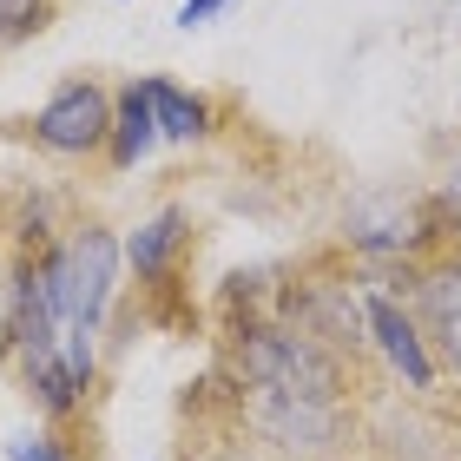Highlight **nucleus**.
Here are the masks:
<instances>
[{
  "mask_svg": "<svg viewBox=\"0 0 461 461\" xmlns=\"http://www.w3.org/2000/svg\"><path fill=\"white\" fill-rule=\"evenodd\" d=\"M238 369L250 389H270V395H303V402H337L343 395V363L297 330H244Z\"/></svg>",
  "mask_w": 461,
  "mask_h": 461,
  "instance_id": "obj_1",
  "label": "nucleus"
},
{
  "mask_svg": "<svg viewBox=\"0 0 461 461\" xmlns=\"http://www.w3.org/2000/svg\"><path fill=\"white\" fill-rule=\"evenodd\" d=\"M14 461H67V455L47 448V442H14Z\"/></svg>",
  "mask_w": 461,
  "mask_h": 461,
  "instance_id": "obj_13",
  "label": "nucleus"
},
{
  "mask_svg": "<svg viewBox=\"0 0 461 461\" xmlns=\"http://www.w3.org/2000/svg\"><path fill=\"white\" fill-rule=\"evenodd\" d=\"M448 204H455V218H461V178H455V192H448Z\"/></svg>",
  "mask_w": 461,
  "mask_h": 461,
  "instance_id": "obj_14",
  "label": "nucleus"
},
{
  "mask_svg": "<svg viewBox=\"0 0 461 461\" xmlns=\"http://www.w3.org/2000/svg\"><path fill=\"white\" fill-rule=\"evenodd\" d=\"M40 27H47V0H0V47L33 40Z\"/></svg>",
  "mask_w": 461,
  "mask_h": 461,
  "instance_id": "obj_11",
  "label": "nucleus"
},
{
  "mask_svg": "<svg viewBox=\"0 0 461 461\" xmlns=\"http://www.w3.org/2000/svg\"><path fill=\"white\" fill-rule=\"evenodd\" d=\"M113 277H119V244L113 230H79L67 250H53L47 264H40V284H47V297L59 310V323L73 330V337H93L99 317H106L113 303Z\"/></svg>",
  "mask_w": 461,
  "mask_h": 461,
  "instance_id": "obj_2",
  "label": "nucleus"
},
{
  "mask_svg": "<svg viewBox=\"0 0 461 461\" xmlns=\"http://www.w3.org/2000/svg\"><path fill=\"white\" fill-rule=\"evenodd\" d=\"M145 99H152L158 139H198V132H204V106H198V99H185L178 86H165V79H145Z\"/></svg>",
  "mask_w": 461,
  "mask_h": 461,
  "instance_id": "obj_10",
  "label": "nucleus"
},
{
  "mask_svg": "<svg viewBox=\"0 0 461 461\" xmlns=\"http://www.w3.org/2000/svg\"><path fill=\"white\" fill-rule=\"evenodd\" d=\"M218 7H230V0H185V7H178V27H204Z\"/></svg>",
  "mask_w": 461,
  "mask_h": 461,
  "instance_id": "obj_12",
  "label": "nucleus"
},
{
  "mask_svg": "<svg viewBox=\"0 0 461 461\" xmlns=\"http://www.w3.org/2000/svg\"><path fill=\"white\" fill-rule=\"evenodd\" d=\"M250 422H258L264 442L277 448H330L337 435V402H303V395H250Z\"/></svg>",
  "mask_w": 461,
  "mask_h": 461,
  "instance_id": "obj_4",
  "label": "nucleus"
},
{
  "mask_svg": "<svg viewBox=\"0 0 461 461\" xmlns=\"http://www.w3.org/2000/svg\"><path fill=\"white\" fill-rule=\"evenodd\" d=\"M178 238H185V212H158V218H145V224L132 230L125 258H132V270H139V277H158V270H165V258L178 250Z\"/></svg>",
  "mask_w": 461,
  "mask_h": 461,
  "instance_id": "obj_9",
  "label": "nucleus"
},
{
  "mask_svg": "<svg viewBox=\"0 0 461 461\" xmlns=\"http://www.w3.org/2000/svg\"><path fill=\"white\" fill-rule=\"evenodd\" d=\"M297 323H303V337L310 343H363V303L349 297V284H310L303 297H297Z\"/></svg>",
  "mask_w": 461,
  "mask_h": 461,
  "instance_id": "obj_5",
  "label": "nucleus"
},
{
  "mask_svg": "<svg viewBox=\"0 0 461 461\" xmlns=\"http://www.w3.org/2000/svg\"><path fill=\"white\" fill-rule=\"evenodd\" d=\"M363 317H369V330H375V343H383V356H389V363L402 369L415 389H429V383H435V363H429L422 337H415V323H409V317H402V310H395L389 297H369V303H363Z\"/></svg>",
  "mask_w": 461,
  "mask_h": 461,
  "instance_id": "obj_7",
  "label": "nucleus"
},
{
  "mask_svg": "<svg viewBox=\"0 0 461 461\" xmlns=\"http://www.w3.org/2000/svg\"><path fill=\"white\" fill-rule=\"evenodd\" d=\"M230 461H238V455H230Z\"/></svg>",
  "mask_w": 461,
  "mask_h": 461,
  "instance_id": "obj_15",
  "label": "nucleus"
},
{
  "mask_svg": "<svg viewBox=\"0 0 461 461\" xmlns=\"http://www.w3.org/2000/svg\"><path fill=\"white\" fill-rule=\"evenodd\" d=\"M106 139H113V165H139L145 152H152L158 125H152V99H145V79L119 93V106H113V132H106Z\"/></svg>",
  "mask_w": 461,
  "mask_h": 461,
  "instance_id": "obj_8",
  "label": "nucleus"
},
{
  "mask_svg": "<svg viewBox=\"0 0 461 461\" xmlns=\"http://www.w3.org/2000/svg\"><path fill=\"white\" fill-rule=\"evenodd\" d=\"M106 132H113V99L93 79H67L33 119V139L47 152H93V145H106Z\"/></svg>",
  "mask_w": 461,
  "mask_h": 461,
  "instance_id": "obj_3",
  "label": "nucleus"
},
{
  "mask_svg": "<svg viewBox=\"0 0 461 461\" xmlns=\"http://www.w3.org/2000/svg\"><path fill=\"white\" fill-rule=\"evenodd\" d=\"M415 290H422V323H429L435 349L448 356V369H461V258H448L442 270H429Z\"/></svg>",
  "mask_w": 461,
  "mask_h": 461,
  "instance_id": "obj_6",
  "label": "nucleus"
}]
</instances>
